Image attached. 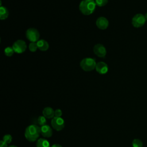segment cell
<instances>
[{
	"instance_id": "obj_6",
	"label": "cell",
	"mask_w": 147,
	"mask_h": 147,
	"mask_svg": "<svg viewBox=\"0 0 147 147\" xmlns=\"http://www.w3.org/2000/svg\"><path fill=\"white\" fill-rule=\"evenodd\" d=\"M64 120L61 117H54L51 120L52 127L57 131L61 130L65 125Z\"/></svg>"
},
{
	"instance_id": "obj_27",
	"label": "cell",
	"mask_w": 147,
	"mask_h": 147,
	"mask_svg": "<svg viewBox=\"0 0 147 147\" xmlns=\"http://www.w3.org/2000/svg\"><path fill=\"white\" fill-rule=\"evenodd\" d=\"M92 1H95V0H92Z\"/></svg>"
},
{
	"instance_id": "obj_4",
	"label": "cell",
	"mask_w": 147,
	"mask_h": 147,
	"mask_svg": "<svg viewBox=\"0 0 147 147\" xmlns=\"http://www.w3.org/2000/svg\"><path fill=\"white\" fill-rule=\"evenodd\" d=\"M25 36L27 39L31 42H37L39 40L40 33L37 29L31 28L26 30L25 33Z\"/></svg>"
},
{
	"instance_id": "obj_13",
	"label": "cell",
	"mask_w": 147,
	"mask_h": 147,
	"mask_svg": "<svg viewBox=\"0 0 147 147\" xmlns=\"http://www.w3.org/2000/svg\"><path fill=\"white\" fill-rule=\"evenodd\" d=\"M38 49L41 51H45L49 48L48 42L44 39H40L37 42Z\"/></svg>"
},
{
	"instance_id": "obj_19",
	"label": "cell",
	"mask_w": 147,
	"mask_h": 147,
	"mask_svg": "<svg viewBox=\"0 0 147 147\" xmlns=\"http://www.w3.org/2000/svg\"><path fill=\"white\" fill-rule=\"evenodd\" d=\"M38 49L37 42H31L29 45V49L32 52H34Z\"/></svg>"
},
{
	"instance_id": "obj_8",
	"label": "cell",
	"mask_w": 147,
	"mask_h": 147,
	"mask_svg": "<svg viewBox=\"0 0 147 147\" xmlns=\"http://www.w3.org/2000/svg\"><path fill=\"white\" fill-rule=\"evenodd\" d=\"M93 51L95 55L99 57L104 58L106 55V48L101 44H97L95 45Z\"/></svg>"
},
{
	"instance_id": "obj_1",
	"label": "cell",
	"mask_w": 147,
	"mask_h": 147,
	"mask_svg": "<svg viewBox=\"0 0 147 147\" xmlns=\"http://www.w3.org/2000/svg\"><path fill=\"white\" fill-rule=\"evenodd\" d=\"M40 134V126L36 124H32L28 126L25 131V137L29 142H34L37 140Z\"/></svg>"
},
{
	"instance_id": "obj_25",
	"label": "cell",
	"mask_w": 147,
	"mask_h": 147,
	"mask_svg": "<svg viewBox=\"0 0 147 147\" xmlns=\"http://www.w3.org/2000/svg\"><path fill=\"white\" fill-rule=\"evenodd\" d=\"M145 17L146 20H147V13L145 14Z\"/></svg>"
},
{
	"instance_id": "obj_9",
	"label": "cell",
	"mask_w": 147,
	"mask_h": 147,
	"mask_svg": "<svg viewBox=\"0 0 147 147\" xmlns=\"http://www.w3.org/2000/svg\"><path fill=\"white\" fill-rule=\"evenodd\" d=\"M96 25L99 29L105 30L109 26V21L104 17H100L96 21Z\"/></svg>"
},
{
	"instance_id": "obj_3",
	"label": "cell",
	"mask_w": 147,
	"mask_h": 147,
	"mask_svg": "<svg viewBox=\"0 0 147 147\" xmlns=\"http://www.w3.org/2000/svg\"><path fill=\"white\" fill-rule=\"evenodd\" d=\"M96 65V63L95 59L90 57L84 58L82 59L80 63L81 68L86 72H90L94 70L95 69Z\"/></svg>"
},
{
	"instance_id": "obj_5",
	"label": "cell",
	"mask_w": 147,
	"mask_h": 147,
	"mask_svg": "<svg viewBox=\"0 0 147 147\" xmlns=\"http://www.w3.org/2000/svg\"><path fill=\"white\" fill-rule=\"evenodd\" d=\"M12 47L15 53L21 54L24 53L26 51L27 46L26 42L24 40H18L13 43Z\"/></svg>"
},
{
	"instance_id": "obj_11",
	"label": "cell",
	"mask_w": 147,
	"mask_h": 147,
	"mask_svg": "<svg viewBox=\"0 0 147 147\" xmlns=\"http://www.w3.org/2000/svg\"><path fill=\"white\" fill-rule=\"evenodd\" d=\"M95 69L100 74H105L107 72L109 68L106 63L103 61H99L96 63Z\"/></svg>"
},
{
	"instance_id": "obj_17",
	"label": "cell",
	"mask_w": 147,
	"mask_h": 147,
	"mask_svg": "<svg viewBox=\"0 0 147 147\" xmlns=\"http://www.w3.org/2000/svg\"><path fill=\"white\" fill-rule=\"evenodd\" d=\"M4 53L6 56L10 57L14 54V51L12 47H7L4 50Z\"/></svg>"
},
{
	"instance_id": "obj_22",
	"label": "cell",
	"mask_w": 147,
	"mask_h": 147,
	"mask_svg": "<svg viewBox=\"0 0 147 147\" xmlns=\"http://www.w3.org/2000/svg\"><path fill=\"white\" fill-rule=\"evenodd\" d=\"M62 115V111L60 109H57L55 110V117H61Z\"/></svg>"
},
{
	"instance_id": "obj_23",
	"label": "cell",
	"mask_w": 147,
	"mask_h": 147,
	"mask_svg": "<svg viewBox=\"0 0 147 147\" xmlns=\"http://www.w3.org/2000/svg\"><path fill=\"white\" fill-rule=\"evenodd\" d=\"M0 147H8L7 146V144L4 142L3 141L1 140L0 141Z\"/></svg>"
},
{
	"instance_id": "obj_18",
	"label": "cell",
	"mask_w": 147,
	"mask_h": 147,
	"mask_svg": "<svg viewBox=\"0 0 147 147\" xmlns=\"http://www.w3.org/2000/svg\"><path fill=\"white\" fill-rule=\"evenodd\" d=\"M132 146L133 147H142L143 144L141 140L138 138L134 139L132 141Z\"/></svg>"
},
{
	"instance_id": "obj_24",
	"label": "cell",
	"mask_w": 147,
	"mask_h": 147,
	"mask_svg": "<svg viewBox=\"0 0 147 147\" xmlns=\"http://www.w3.org/2000/svg\"><path fill=\"white\" fill-rule=\"evenodd\" d=\"M51 147H62V146H61V145H59V144H56L52 145Z\"/></svg>"
},
{
	"instance_id": "obj_10",
	"label": "cell",
	"mask_w": 147,
	"mask_h": 147,
	"mask_svg": "<svg viewBox=\"0 0 147 147\" xmlns=\"http://www.w3.org/2000/svg\"><path fill=\"white\" fill-rule=\"evenodd\" d=\"M41 130V134L44 138H49L52 136V129L51 127L46 124L40 127Z\"/></svg>"
},
{
	"instance_id": "obj_14",
	"label": "cell",
	"mask_w": 147,
	"mask_h": 147,
	"mask_svg": "<svg viewBox=\"0 0 147 147\" xmlns=\"http://www.w3.org/2000/svg\"><path fill=\"white\" fill-rule=\"evenodd\" d=\"M36 147H51L49 141L44 138H38L37 140Z\"/></svg>"
},
{
	"instance_id": "obj_16",
	"label": "cell",
	"mask_w": 147,
	"mask_h": 147,
	"mask_svg": "<svg viewBox=\"0 0 147 147\" xmlns=\"http://www.w3.org/2000/svg\"><path fill=\"white\" fill-rule=\"evenodd\" d=\"M47 118L44 115H40L39 116L37 120H36V125H37L39 126H42L43 125H46L47 123Z\"/></svg>"
},
{
	"instance_id": "obj_20",
	"label": "cell",
	"mask_w": 147,
	"mask_h": 147,
	"mask_svg": "<svg viewBox=\"0 0 147 147\" xmlns=\"http://www.w3.org/2000/svg\"><path fill=\"white\" fill-rule=\"evenodd\" d=\"M95 2L96 5H97L99 7H102L107 3L108 0H95Z\"/></svg>"
},
{
	"instance_id": "obj_2",
	"label": "cell",
	"mask_w": 147,
	"mask_h": 147,
	"mask_svg": "<svg viewBox=\"0 0 147 147\" xmlns=\"http://www.w3.org/2000/svg\"><path fill=\"white\" fill-rule=\"evenodd\" d=\"M79 7L83 14L88 16L94 13L95 10L96 3L95 1L92 0H83L80 2Z\"/></svg>"
},
{
	"instance_id": "obj_26",
	"label": "cell",
	"mask_w": 147,
	"mask_h": 147,
	"mask_svg": "<svg viewBox=\"0 0 147 147\" xmlns=\"http://www.w3.org/2000/svg\"><path fill=\"white\" fill-rule=\"evenodd\" d=\"M9 147H17V146H15V145H11V146H9Z\"/></svg>"
},
{
	"instance_id": "obj_7",
	"label": "cell",
	"mask_w": 147,
	"mask_h": 147,
	"mask_svg": "<svg viewBox=\"0 0 147 147\" xmlns=\"http://www.w3.org/2000/svg\"><path fill=\"white\" fill-rule=\"evenodd\" d=\"M145 21L146 19L145 16L142 14H137L133 17L131 23L134 27L140 28L145 24Z\"/></svg>"
},
{
	"instance_id": "obj_15",
	"label": "cell",
	"mask_w": 147,
	"mask_h": 147,
	"mask_svg": "<svg viewBox=\"0 0 147 147\" xmlns=\"http://www.w3.org/2000/svg\"><path fill=\"white\" fill-rule=\"evenodd\" d=\"M9 11L6 7L1 6L0 7V19L1 20L6 19L9 16Z\"/></svg>"
},
{
	"instance_id": "obj_12",
	"label": "cell",
	"mask_w": 147,
	"mask_h": 147,
	"mask_svg": "<svg viewBox=\"0 0 147 147\" xmlns=\"http://www.w3.org/2000/svg\"><path fill=\"white\" fill-rule=\"evenodd\" d=\"M42 115L47 119L53 118L55 117V110L50 107H46L42 110Z\"/></svg>"
},
{
	"instance_id": "obj_21",
	"label": "cell",
	"mask_w": 147,
	"mask_h": 147,
	"mask_svg": "<svg viewBox=\"0 0 147 147\" xmlns=\"http://www.w3.org/2000/svg\"><path fill=\"white\" fill-rule=\"evenodd\" d=\"M2 141L5 142L7 144H10L12 141V137L10 134H6L3 137Z\"/></svg>"
}]
</instances>
